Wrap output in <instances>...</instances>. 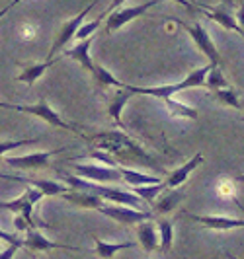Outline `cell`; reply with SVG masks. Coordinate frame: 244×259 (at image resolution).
<instances>
[{
  "label": "cell",
  "instance_id": "obj_34",
  "mask_svg": "<svg viewBox=\"0 0 244 259\" xmlns=\"http://www.w3.org/2000/svg\"><path fill=\"white\" fill-rule=\"evenodd\" d=\"M123 2H125V0H112V4L108 6V12L112 14L114 10H117V8H121V6H123Z\"/></svg>",
  "mask_w": 244,
  "mask_h": 259
},
{
  "label": "cell",
  "instance_id": "obj_28",
  "mask_svg": "<svg viewBox=\"0 0 244 259\" xmlns=\"http://www.w3.org/2000/svg\"><path fill=\"white\" fill-rule=\"evenodd\" d=\"M156 224H158V232H160V249L168 251L174 244V226L166 219H160Z\"/></svg>",
  "mask_w": 244,
  "mask_h": 259
},
{
  "label": "cell",
  "instance_id": "obj_15",
  "mask_svg": "<svg viewBox=\"0 0 244 259\" xmlns=\"http://www.w3.org/2000/svg\"><path fill=\"white\" fill-rule=\"evenodd\" d=\"M26 247L31 251H49V249H66V251H82L80 247L66 246V244H57L47 240L43 234L38 232V228H31L26 232Z\"/></svg>",
  "mask_w": 244,
  "mask_h": 259
},
{
  "label": "cell",
  "instance_id": "obj_20",
  "mask_svg": "<svg viewBox=\"0 0 244 259\" xmlns=\"http://www.w3.org/2000/svg\"><path fill=\"white\" fill-rule=\"evenodd\" d=\"M182 197H184V193L180 191V187H166L162 193L158 195L153 208H156L158 212H170V210L176 208V205L182 201Z\"/></svg>",
  "mask_w": 244,
  "mask_h": 259
},
{
  "label": "cell",
  "instance_id": "obj_23",
  "mask_svg": "<svg viewBox=\"0 0 244 259\" xmlns=\"http://www.w3.org/2000/svg\"><path fill=\"white\" fill-rule=\"evenodd\" d=\"M162 104L166 107V111L170 113V117L174 119H197V109H193L190 105L180 104L174 100V96H168V98H162Z\"/></svg>",
  "mask_w": 244,
  "mask_h": 259
},
{
  "label": "cell",
  "instance_id": "obj_17",
  "mask_svg": "<svg viewBox=\"0 0 244 259\" xmlns=\"http://www.w3.org/2000/svg\"><path fill=\"white\" fill-rule=\"evenodd\" d=\"M92 41H94L92 37L80 39L75 47L64 49L63 55H64V57H68V59H73V61H77L82 68H86L88 72H92V70H94V63H92V57H90Z\"/></svg>",
  "mask_w": 244,
  "mask_h": 259
},
{
  "label": "cell",
  "instance_id": "obj_9",
  "mask_svg": "<svg viewBox=\"0 0 244 259\" xmlns=\"http://www.w3.org/2000/svg\"><path fill=\"white\" fill-rule=\"evenodd\" d=\"M182 27L186 29V33H190V37H192V41L195 43V47L205 55L211 65L213 66L223 65V59H221L217 47H215V43L211 41V37H209V33H207L205 27L201 26V24H193V26H186V24H182Z\"/></svg>",
  "mask_w": 244,
  "mask_h": 259
},
{
  "label": "cell",
  "instance_id": "obj_35",
  "mask_svg": "<svg viewBox=\"0 0 244 259\" xmlns=\"http://www.w3.org/2000/svg\"><path fill=\"white\" fill-rule=\"evenodd\" d=\"M236 20H238V24L240 27L244 29V2L240 4V8H238V12H236Z\"/></svg>",
  "mask_w": 244,
  "mask_h": 259
},
{
  "label": "cell",
  "instance_id": "obj_21",
  "mask_svg": "<svg viewBox=\"0 0 244 259\" xmlns=\"http://www.w3.org/2000/svg\"><path fill=\"white\" fill-rule=\"evenodd\" d=\"M92 240H94V244H96L94 253H96L98 257H103V259H112L117 251H121V249H131V247L137 246V244H133V242H121V244L103 242V240H100L98 236H92Z\"/></svg>",
  "mask_w": 244,
  "mask_h": 259
},
{
  "label": "cell",
  "instance_id": "obj_32",
  "mask_svg": "<svg viewBox=\"0 0 244 259\" xmlns=\"http://www.w3.org/2000/svg\"><path fill=\"white\" fill-rule=\"evenodd\" d=\"M20 247H22V246H18V244H10V247H8V249H4V251L0 253V259H10L14 253L20 249Z\"/></svg>",
  "mask_w": 244,
  "mask_h": 259
},
{
  "label": "cell",
  "instance_id": "obj_19",
  "mask_svg": "<svg viewBox=\"0 0 244 259\" xmlns=\"http://www.w3.org/2000/svg\"><path fill=\"white\" fill-rule=\"evenodd\" d=\"M201 164H203V154H193L184 166L176 168L174 171H170L164 182H166L168 187H180L182 183L190 178V174H192L193 169L197 168V166H201Z\"/></svg>",
  "mask_w": 244,
  "mask_h": 259
},
{
  "label": "cell",
  "instance_id": "obj_18",
  "mask_svg": "<svg viewBox=\"0 0 244 259\" xmlns=\"http://www.w3.org/2000/svg\"><path fill=\"white\" fill-rule=\"evenodd\" d=\"M156 228L158 224H154L153 219H147V221H141L137 224V238H139V244L145 251H154L156 247H160V242H158V234H156Z\"/></svg>",
  "mask_w": 244,
  "mask_h": 259
},
{
  "label": "cell",
  "instance_id": "obj_26",
  "mask_svg": "<svg viewBox=\"0 0 244 259\" xmlns=\"http://www.w3.org/2000/svg\"><path fill=\"white\" fill-rule=\"evenodd\" d=\"M213 98H215L221 105H225V107L242 109V104H240V98H242V96L234 90L232 86H229V88H221V90H215L213 92Z\"/></svg>",
  "mask_w": 244,
  "mask_h": 259
},
{
  "label": "cell",
  "instance_id": "obj_38",
  "mask_svg": "<svg viewBox=\"0 0 244 259\" xmlns=\"http://www.w3.org/2000/svg\"><path fill=\"white\" fill-rule=\"evenodd\" d=\"M236 205L240 207V210H244V205H242V203H240V201H238V199H236Z\"/></svg>",
  "mask_w": 244,
  "mask_h": 259
},
{
  "label": "cell",
  "instance_id": "obj_27",
  "mask_svg": "<svg viewBox=\"0 0 244 259\" xmlns=\"http://www.w3.org/2000/svg\"><path fill=\"white\" fill-rule=\"evenodd\" d=\"M92 76H94V82L98 88H110V86H116V88H123L125 84L119 82L108 68H103L102 65H94V70H92Z\"/></svg>",
  "mask_w": 244,
  "mask_h": 259
},
{
  "label": "cell",
  "instance_id": "obj_30",
  "mask_svg": "<svg viewBox=\"0 0 244 259\" xmlns=\"http://www.w3.org/2000/svg\"><path fill=\"white\" fill-rule=\"evenodd\" d=\"M108 16H110V12L106 10V12L100 14V16L96 18V20H92V22H88V24H82V26H80V29H78V33H77V39H78V41H80V39L92 37V33H94V31H96L98 27L102 26L103 20H106Z\"/></svg>",
  "mask_w": 244,
  "mask_h": 259
},
{
  "label": "cell",
  "instance_id": "obj_7",
  "mask_svg": "<svg viewBox=\"0 0 244 259\" xmlns=\"http://www.w3.org/2000/svg\"><path fill=\"white\" fill-rule=\"evenodd\" d=\"M78 176L92 180L98 183H117L123 182V174L119 166H108V164H77L75 166Z\"/></svg>",
  "mask_w": 244,
  "mask_h": 259
},
{
  "label": "cell",
  "instance_id": "obj_25",
  "mask_svg": "<svg viewBox=\"0 0 244 259\" xmlns=\"http://www.w3.org/2000/svg\"><path fill=\"white\" fill-rule=\"evenodd\" d=\"M119 169H121V174H123V182L127 183V185H131V187L162 182V180L156 178V176H149V174H143V171H137V169H133V168H123V166H119Z\"/></svg>",
  "mask_w": 244,
  "mask_h": 259
},
{
  "label": "cell",
  "instance_id": "obj_2",
  "mask_svg": "<svg viewBox=\"0 0 244 259\" xmlns=\"http://www.w3.org/2000/svg\"><path fill=\"white\" fill-rule=\"evenodd\" d=\"M211 68H213L211 63L201 66V68H195L184 80L176 82V84H164V86H154V88H137V86H129V88L135 92V96L139 94V96H153V98L162 100V98H168V96H176V94H180L184 90H193V88L205 86L207 74H209Z\"/></svg>",
  "mask_w": 244,
  "mask_h": 259
},
{
  "label": "cell",
  "instance_id": "obj_11",
  "mask_svg": "<svg viewBox=\"0 0 244 259\" xmlns=\"http://www.w3.org/2000/svg\"><path fill=\"white\" fill-rule=\"evenodd\" d=\"M188 221H193L201 226L215 232H227L234 228H244V221L240 219H229V217H211V214H193V212H184Z\"/></svg>",
  "mask_w": 244,
  "mask_h": 259
},
{
  "label": "cell",
  "instance_id": "obj_6",
  "mask_svg": "<svg viewBox=\"0 0 244 259\" xmlns=\"http://www.w3.org/2000/svg\"><path fill=\"white\" fill-rule=\"evenodd\" d=\"M158 2H160V0H149V2H145L141 6H133V8H123V6H121V8H117V10H114V12L106 18L103 31H106V33H114L119 27L127 26L129 22H133L135 18L143 16L149 8H154Z\"/></svg>",
  "mask_w": 244,
  "mask_h": 259
},
{
  "label": "cell",
  "instance_id": "obj_5",
  "mask_svg": "<svg viewBox=\"0 0 244 259\" xmlns=\"http://www.w3.org/2000/svg\"><path fill=\"white\" fill-rule=\"evenodd\" d=\"M100 212L110 217L112 221L119 222V224H125V226H131V224H139L141 221H147V219H153V214L149 210H143V208L131 207V205H121V203H103Z\"/></svg>",
  "mask_w": 244,
  "mask_h": 259
},
{
  "label": "cell",
  "instance_id": "obj_36",
  "mask_svg": "<svg viewBox=\"0 0 244 259\" xmlns=\"http://www.w3.org/2000/svg\"><path fill=\"white\" fill-rule=\"evenodd\" d=\"M20 2H22V0H12V2H10V4H8L4 10H2V16H6V14H8V10H10L12 6H16V4H20Z\"/></svg>",
  "mask_w": 244,
  "mask_h": 259
},
{
  "label": "cell",
  "instance_id": "obj_8",
  "mask_svg": "<svg viewBox=\"0 0 244 259\" xmlns=\"http://www.w3.org/2000/svg\"><path fill=\"white\" fill-rule=\"evenodd\" d=\"M43 197H45V193H43L41 189L33 187V185H27V189L20 195L18 199H14V201H2V208H4V210H12V212L24 214V217H27V219L31 221V224L36 226V221H33V207L38 205Z\"/></svg>",
  "mask_w": 244,
  "mask_h": 259
},
{
  "label": "cell",
  "instance_id": "obj_14",
  "mask_svg": "<svg viewBox=\"0 0 244 259\" xmlns=\"http://www.w3.org/2000/svg\"><path fill=\"white\" fill-rule=\"evenodd\" d=\"M131 96H135V92L129 88V84H125V86H123V88H119V90L112 96V100L108 102V115L114 119V123H116L119 129H125L123 119H121V113H123L125 104L131 100Z\"/></svg>",
  "mask_w": 244,
  "mask_h": 259
},
{
  "label": "cell",
  "instance_id": "obj_37",
  "mask_svg": "<svg viewBox=\"0 0 244 259\" xmlns=\"http://www.w3.org/2000/svg\"><path fill=\"white\" fill-rule=\"evenodd\" d=\"M234 182H244V174L242 176H236V180H234Z\"/></svg>",
  "mask_w": 244,
  "mask_h": 259
},
{
  "label": "cell",
  "instance_id": "obj_16",
  "mask_svg": "<svg viewBox=\"0 0 244 259\" xmlns=\"http://www.w3.org/2000/svg\"><path fill=\"white\" fill-rule=\"evenodd\" d=\"M201 8H203L201 12L205 14L209 20L217 22L219 26L225 27L227 31H234V33H238V35L244 39V29L240 27L238 20H236L229 10H225V8H213V6H201Z\"/></svg>",
  "mask_w": 244,
  "mask_h": 259
},
{
  "label": "cell",
  "instance_id": "obj_31",
  "mask_svg": "<svg viewBox=\"0 0 244 259\" xmlns=\"http://www.w3.org/2000/svg\"><path fill=\"white\" fill-rule=\"evenodd\" d=\"M39 143V139H24V141H2L0 146V154H6L12 148H20V146H29V144Z\"/></svg>",
  "mask_w": 244,
  "mask_h": 259
},
{
  "label": "cell",
  "instance_id": "obj_1",
  "mask_svg": "<svg viewBox=\"0 0 244 259\" xmlns=\"http://www.w3.org/2000/svg\"><path fill=\"white\" fill-rule=\"evenodd\" d=\"M86 143H90L96 148H102L106 152L114 154L119 162L125 164H139L145 168H160L158 160L151 156L139 143H135L127 133L123 131H102V133H92L82 137Z\"/></svg>",
  "mask_w": 244,
  "mask_h": 259
},
{
  "label": "cell",
  "instance_id": "obj_4",
  "mask_svg": "<svg viewBox=\"0 0 244 259\" xmlns=\"http://www.w3.org/2000/svg\"><path fill=\"white\" fill-rule=\"evenodd\" d=\"M98 2H100V0H92L90 4L84 8V10H80L75 18H71L68 22H64L63 26H61V29H59V33H57L55 41H53L51 49H49V53H47V59H55V55L63 51L68 41H73V39L77 37L78 29H80V26L84 24V18L88 16V12H90V10L96 6V4H98Z\"/></svg>",
  "mask_w": 244,
  "mask_h": 259
},
{
  "label": "cell",
  "instance_id": "obj_39",
  "mask_svg": "<svg viewBox=\"0 0 244 259\" xmlns=\"http://www.w3.org/2000/svg\"><path fill=\"white\" fill-rule=\"evenodd\" d=\"M240 104H242V109H240V111H244V98H240Z\"/></svg>",
  "mask_w": 244,
  "mask_h": 259
},
{
  "label": "cell",
  "instance_id": "obj_24",
  "mask_svg": "<svg viewBox=\"0 0 244 259\" xmlns=\"http://www.w3.org/2000/svg\"><path fill=\"white\" fill-rule=\"evenodd\" d=\"M168 185L166 182H158V183H147V185H135L133 187V193H137L143 201L149 205V207H154L158 195L166 189Z\"/></svg>",
  "mask_w": 244,
  "mask_h": 259
},
{
  "label": "cell",
  "instance_id": "obj_3",
  "mask_svg": "<svg viewBox=\"0 0 244 259\" xmlns=\"http://www.w3.org/2000/svg\"><path fill=\"white\" fill-rule=\"evenodd\" d=\"M0 107H2V109H12V111H22V113L36 115L38 119H41V121L49 123L51 127L64 129V131H73V133L80 135L75 125H71V123H66L64 119H61V115L53 109L51 105L47 104V100H39L38 104H33V105H20V104H8V102H2ZM80 137H82V135H80Z\"/></svg>",
  "mask_w": 244,
  "mask_h": 259
},
{
  "label": "cell",
  "instance_id": "obj_13",
  "mask_svg": "<svg viewBox=\"0 0 244 259\" xmlns=\"http://www.w3.org/2000/svg\"><path fill=\"white\" fill-rule=\"evenodd\" d=\"M4 180H14V182H24L27 185H33V187H38L41 189L45 197H55V195H64L66 191H71L73 187L66 183H59V182H51V180H38V178H18V176H2Z\"/></svg>",
  "mask_w": 244,
  "mask_h": 259
},
{
  "label": "cell",
  "instance_id": "obj_10",
  "mask_svg": "<svg viewBox=\"0 0 244 259\" xmlns=\"http://www.w3.org/2000/svg\"><path fill=\"white\" fill-rule=\"evenodd\" d=\"M59 152L61 150H47V152H33V154L14 156V158L2 154V162L18 169H43L49 166V160Z\"/></svg>",
  "mask_w": 244,
  "mask_h": 259
},
{
  "label": "cell",
  "instance_id": "obj_22",
  "mask_svg": "<svg viewBox=\"0 0 244 259\" xmlns=\"http://www.w3.org/2000/svg\"><path fill=\"white\" fill-rule=\"evenodd\" d=\"M55 63H57V59H47L45 63H38V65L26 66V68L16 76V80H18V82H24V84H33V82L43 76Z\"/></svg>",
  "mask_w": 244,
  "mask_h": 259
},
{
  "label": "cell",
  "instance_id": "obj_29",
  "mask_svg": "<svg viewBox=\"0 0 244 259\" xmlns=\"http://www.w3.org/2000/svg\"><path fill=\"white\" fill-rule=\"evenodd\" d=\"M205 88L209 90H221V88H229V82H227V78L223 74V70H221V66H213L211 70H209V74H207V80H205Z\"/></svg>",
  "mask_w": 244,
  "mask_h": 259
},
{
  "label": "cell",
  "instance_id": "obj_12",
  "mask_svg": "<svg viewBox=\"0 0 244 259\" xmlns=\"http://www.w3.org/2000/svg\"><path fill=\"white\" fill-rule=\"evenodd\" d=\"M63 199L80 208H94V210H100L103 201H106L103 197H100L90 189H71L63 195Z\"/></svg>",
  "mask_w": 244,
  "mask_h": 259
},
{
  "label": "cell",
  "instance_id": "obj_33",
  "mask_svg": "<svg viewBox=\"0 0 244 259\" xmlns=\"http://www.w3.org/2000/svg\"><path fill=\"white\" fill-rule=\"evenodd\" d=\"M172 2H176V4H180V6H184V8H188L190 12H195V10H197V8L193 6L190 0H172Z\"/></svg>",
  "mask_w": 244,
  "mask_h": 259
}]
</instances>
